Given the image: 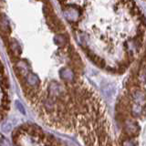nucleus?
Listing matches in <instances>:
<instances>
[{"label":"nucleus","mask_w":146,"mask_h":146,"mask_svg":"<svg viewBox=\"0 0 146 146\" xmlns=\"http://www.w3.org/2000/svg\"><path fill=\"white\" fill-rule=\"evenodd\" d=\"M3 65H2V63H1V61H0V67H2Z\"/></svg>","instance_id":"obj_5"},{"label":"nucleus","mask_w":146,"mask_h":146,"mask_svg":"<svg viewBox=\"0 0 146 146\" xmlns=\"http://www.w3.org/2000/svg\"><path fill=\"white\" fill-rule=\"evenodd\" d=\"M0 84H1V87L4 90H7L9 88V81L6 75L0 77Z\"/></svg>","instance_id":"obj_2"},{"label":"nucleus","mask_w":146,"mask_h":146,"mask_svg":"<svg viewBox=\"0 0 146 146\" xmlns=\"http://www.w3.org/2000/svg\"><path fill=\"white\" fill-rule=\"evenodd\" d=\"M86 54H87V56H88L91 60H92L94 62L95 65H97L99 68H105V61H104V59H102V58H100L99 56H97V55H95L92 51H90V49L88 50H86Z\"/></svg>","instance_id":"obj_1"},{"label":"nucleus","mask_w":146,"mask_h":146,"mask_svg":"<svg viewBox=\"0 0 146 146\" xmlns=\"http://www.w3.org/2000/svg\"><path fill=\"white\" fill-rule=\"evenodd\" d=\"M23 133V132L18 129H16L15 131H13V133H12V138H13V141L15 143V144L16 143H17V141H18V139H19V137H20V135Z\"/></svg>","instance_id":"obj_3"},{"label":"nucleus","mask_w":146,"mask_h":146,"mask_svg":"<svg viewBox=\"0 0 146 146\" xmlns=\"http://www.w3.org/2000/svg\"><path fill=\"white\" fill-rule=\"evenodd\" d=\"M15 146H19V145H17V144L16 143V144H15Z\"/></svg>","instance_id":"obj_6"},{"label":"nucleus","mask_w":146,"mask_h":146,"mask_svg":"<svg viewBox=\"0 0 146 146\" xmlns=\"http://www.w3.org/2000/svg\"><path fill=\"white\" fill-rule=\"evenodd\" d=\"M29 128H30V124H29V123H24V124H22L18 129L24 133V132H27V131L29 130Z\"/></svg>","instance_id":"obj_4"}]
</instances>
